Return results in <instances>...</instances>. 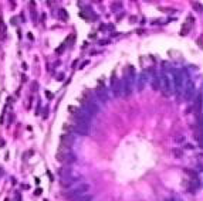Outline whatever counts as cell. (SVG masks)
Segmentation results:
<instances>
[{
	"label": "cell",
	"mask_w": 203,
	"mask_h": 201,
	"mask_svg": "<svg viewBox=\"0 0 203 201\" xmlns=\"http://www.w3.org/2000/svg\"><path fill=\"white\" fill-rule=\"evenodd\" d=\"M88 190H89V186L87 184V183H84V184H78L77 187H73V188H70L67 193H64V197L67 198V200H74V198H78V197H81V196H85L87 193H88Z\"/></svg>",
	"instance_id": "cell-1"
},
{
	"label": "cell",
	"mask_w": 203,
	"mask_h": 201,
	"mask_svg": "<svg viewBox=\"0 0 203 201\" xmlns=\"http://www.w3.org/2000/svg\"><path fill=\"white\" fill-rule=\"evenodd\" d=\"M55 159L60 161V163H63V164H71V163H75V160H77L75 155L71 150L65 149V147L58 149V152L55 155Z\"/></svg>",
	"instance_id": "cell-2"
},
{
	"label": "cell",
	"mask_w": 203,
	"mask_h": 201,
	"mask_svg": "<svg viewBox=\"0 0 203 201\" xmlns=\"http://www.w3.org/2000/svg\"><path fill=\"white\" fill-rule=\"evenodd\" d=\"M172 85H173L172 89H175L176 95L179 96L182 94V91H183V77H182L180 71H178V70L173 71V84Z\"/></svg>",
	"instance_id": "cell-3"
},
{
	"label": "cell",
	"mask_w": 203,
	"mask_h": 201,
	"mask_svg": "<svg viewBox=\"0 0 203 201\" xmlns=\"http://www.w3.org/2000/svg\"><path fill=\"white\" fill-rule=\"evenodd\" d=\"M159 82H161V86H162V91L165 92V95H170V92L173 89H172V81L169 78V75L168 74H162L159 77Z\"/></svg>",
	"instance_id": "cell-4"
},
{
	"label": "cell",
	"mask_w": 203,
	"mask_h": 201,
	"mask_svg": "<svg viewBox=\"0 0 203 201\" xmlns=\"http://www.w3.org/2000/svg\"><path fill=\"white\" fill-rule=\"evenodd\" d=\"M185 89V101H190L196 92V86H195V82L193 81H188V84L183 86Z\"/></svg>",
	"instance_id": "cell-5"
},
{
	"label": "cell",
	"mask_w": 203,
	"mask_h": 201,
	"mask_svg": "<svg viewBox=\"0 0 203 201\" xmlns=\"http://www.w3.org/2000/svg\"><path fill=\"white\" fill-rule=\"evenodd\" d=\"M60 142H61V147H71L75 142V137L71 135V133H64L60 136Z\"/></svg>",
	"instance_id": "cell-6"
},
{
	"label": "cell",
	"mask_w": 203,
	"mask_h": 201,
	"mask_svg": "<svg viewBox=\"0 0 203 201\" xmlns=\"http://www.w3.org/2000/svg\"><path fill=\"white\" fill-rule=\"evenodd\" d=\"M80 180H81L80 177H71V176H68V177L61 178V180H60V184H61L64 188H70L73 184H77Z\"/></svg>",
	"instance_id": "cell-7"
},
{
	"label": "cell",
	"mask_w": 203,
	"mask_h": 201,
	"mask_svg": "<svg viewBox=\"0 0 203 201\" xmlns=\"http://www.w3.org/2000/svg\"><path fill=\"white\" fill-rule=\"evenodd\" d=\"M74 132H75V133H78V135H84V136H87V135H89V126L74 122Z\"/></svg>",
	"instance_id": "cell-8"
},
{
	"label": "cell",
	"mask_w": 203,
	"mask_h": 201,
	"mask_svg": "<svg viewBox=\"0 0 203 201\" xmlns=\"http://www.w3.org/2000/svg\"><path fill=\"white\" fill-rule=\"evenodd\" d=\"M87 113H89V115H97L98 112H99V108H98V105L97 103H94V102H87L85 103V108H82Z\"/></svg>",
	"instance_id": "cell-9"
},
{
	"label": "cell",
	"mask_w": 203,
	"mask_h": 201,
	"mask_svg": "<svg viewBox=\"0 0 203 201\" xmlns=\"http://www.w3.org/2000/svg\"><path fill=\"white\" fill-rule=\"evenodd\" d=\"M95 94L98 95V98L101 99V101H104V102H107L108 101V95H107V89L104 88V86H97L95 88Z\"/></svg>",
	"instance_id": "cell-10"
},
{
	"label": "cell",
	"mask_w": 203,
	"mask_h": 201,
	"mask_svg": "<svg viewBox=\"0 0 203 201\" xmlns=\"http://www.w3.org/2000/svg\"><path fill=\"white\" fill-rule=\"evenodd\" d=\"M71 171H73L71 167H60V168H58V176H60L61 178H64V177L71 176Z\"/></svg>",
	"instance_id": "cell-11"
},
{
	"label": "cell",
	"mask_w": 203,
	"mask_h": 201,
	"mask_svg": "<svg viewBox=\"0 0 203 201\" xmlns=\"http://www.w3.org/2000/svg\"><path fill=\"white\" fill-rule=\"evenodd\" d=\"M112 89H114V95L115 96H121L122 95V82L117 81V84H112Z\"/></svg>",
	"instance_id": "cell-12"
},
{
	"label": "cell",
	"mask_w": 203,
	"mask_h": 201,
	"mask_svg": "<svg viewBox=\"0 0 203 201\" xmlns=\"http://www.w3.org/2000/svg\"><path fill=\"white\" fill-rule=\"evenodd\" d=\"M146 80H148L146 74H141V75H139V78H138V89H142V88H144Z\"/></svg>",
	"instance_id": "cell-13"
},
{
	"label": "cell",
	"mask_w": 203,
	"mask_h": 201,
	"mask_svg": "<svg viewBox=\"0 0 203 201\" xmlns=\"http://www.w3.org/2000/svg\"><path fill=\"white\" fill-rule=\"evenodd\" d=\"M122 89H124L122 95H129V94H131V82H129L128 80H125V82H124V86H122Z\"/></svg>",
	"instance_id": "cell-14"
},
{
	"label": "cell",
	"mask_w": 203,
	"mask_h": 201,
	"mask_svg": "<svg viewBox=\"0 0 203 201\" xmlns=\"http://www.w3.org/2000/svg\"><path fill=\"white\" fill-rule=\"evenodd\" d=\"M152 88H154L155 91H158V89L161 88V82H159V77H156V75H154V78H152Z\"/></svg>",
	"instance_id": "cell-15"
},
{
	"label": "cell",
	"mask_w": 203,
	"mask_h": 201,
	"mask_svg": "<svg viewBox=\"0 0 203 201\" xmlns=\"http://www.w3.org/2000/svg\"><path fill=\"white\" fill-rule=\"evenodd\" d=\"M58 17H60L63 21H67V20H68V13H67L64 9H60V10H58Z\"/></svg>",
	"instance_id": "cell-16"
},
{
	"label": "cell",
	"mask_w": 203,
	"mask_h": 201,
	"mask_svg": "<svg viewBox=\"0 0 203 201\" xmlns=\"http://www.w3.org/2000/svg\"><path fill=\"white\" fill-rule=\"evenodd\" d=\"M172 155H173L176 159H180V157H182V155H183V150H182V149L175 147V149H172Z\"/></svg>",
	"instance_id": "cell-17"
},
{
	"label": "cell",
	"mask_w": 203,
	"mask_h": 201,
	"mask_svg": "<svg viewBox=\"0 0 203 201\" xmlns=\"http://www.w3.org/2000/svg\"><path fill=\"white\" fill-rule=\"evenodd\" d=\"M92 200V196H89V194H85V196H81V197H78V198H74V200L71 201H91Z\"/></svg>",
	"instance_id": "cell-18"
},
{
	"label": "cell",
	"mask_w": 203,
	"mask_h": 201,
	"mask_svg": "<svg viewBox=\"0 0 203 201\" xmlns=\"http://www.w3.org/2000/svg\"><path fill=\"white\" fill-rule=\"evenodd\" d=\"M185 173L190 176V178H198V173L195 170H190V168H185Z\"/></svg>",
	"instance_id": "cell-19"
},
{
	"label": "cell",
	"mask_w": 203,
	"mask_h": 201,
	"mask_svg": "<svg viewBox=\"0 0 203 201\" xmlns=\"http://www.w3.org/2000/svg\"><path fill=\"white\" fill-rule=\"evenodd\" d=\"M176 143H185L186 142V139H185V136L183 135H178V136H175V139H173Z\"/></svg>",
	"instance_id": "cell-20"
},
{
	"label": "cell",
	"mask_w": 203,
	"mask_h": 201,
	"mask_svg": "<svg viewBox=\"0 0 203 201\" xmlns=\"http://www.w3.org/2000/svg\"><path fill=\"white\" fill-rule=\"evenodd\" d=\"M4 30H6V27H4V23H3V20L0 19V31H3V33H4Z\"/></svg>",
	"instance_id": "cell-21"
},
{
	"label": "cell",
	"mask_w": 203,
	"mask_h": 201,
	"mask_svg": "<svg viewBox=\"0 0 203 201\" xmlns=\"http://www.w3.org/2000/svg\"><path fill=\"white\" fill-rule=\"evenodd\" d=\"M39 88V85H37V82H33V86H31V91H36Z\"/></svg>",
	"instance_id": "cell-22"
},
{
	"label": "cell",
	"mask_w": 203,
	"mask_h": 201,
	"mask_svg": "<svg viewBox=\"0 0 203 201\" xmlns=\"http://www.w3.org/2000/svg\"><path fill=\"white\" fill-rule=\"evenodd\" d=\"M45 96H47V98H48V99H51V98H53V94H51V92H48V91H47V92H45Z\"/></svg>",
	"instance_id": "cell-23"
},
{
	"label": "cell",
	"mask_w": 203,
	"mask_h": 201,
	"mask_svg": "<svg viewBox=\"0 0 203 201\" xmlns=\"http://www.w3.org/2000/svg\"><path fill=\"white\" fill-rule=\"evenodd\" d=\"M57 80L60 81V80H64V77H63V74H60V77H57Z\"/></svg>",
	"instance_id": "cell-24"
},
{
	"label": "cell",
	"mask_w": 203,
	"mask_h": 201,
	"mask_svg": "<svg viewBox=\"0 0 203 201\" xmlns=\"http://www.w3.org/2000/svg\"><path fill=\"white\" fill-rule=\"evenodd\" d=\"M166 201H176V200H175V198H168Z\"/></svg>",
	"instance_id": "cell-25"
}]
</instances>
